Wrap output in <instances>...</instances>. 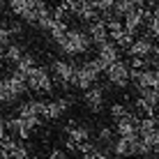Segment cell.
<instances>
[{
  "instance_id": "1",
  "label": "cell",
  "mask_w": 159,
  "mask_h": 159,
  "mask_svg": "<svg viewBox=\"0 0 159 159\" xmlns=\"http://www.w3.org/2000/svg\"><path fill=\"white\" fill-rule=\"evenodd\" d=\"M25 92H28V81H25V76L21 72L14 69L12 76L0 79V104L12 106V104L19 99V97H23Z\"/></svg>"
},
{
  "instance_id": "2",
  "label": "cell",
  "mask_w": 159,
  "mask_h": 159,
  "mask_svg": "<svg viewBox=\"0 0 159 159\" xmlns=\"http://www.w3.org/2000/svg\"><path fill=\"white\" fill-rule=\"evenodd\" d=\"M106 72V67L99 62V60H88V62L79 65V67H74V76H72V85L76 90H88V88H92L97 83V79H99V74Z\"/></svg>"
},
{
  "instance_id": "3",
  "label": "cell",
  "mask_w": 159,
  "mask_h": 159,
  "mask_svg": "<svg viewBox=\"0 0 159 159\" xmlns=\"http://www.w3.org/2000/svg\"><path fill=\"white\" fill-rule=\"evenodd\" d=\"M90 37H88V32L83 30H67V35H65V39L60 42V48H62V53H67V56H81V53H85L88 48H90Z\"/></svg>"
},
{
  "instance_id": "4",
  "label": "cell",
  "mask_w": 159,
  "mask_h": 159,
  "mask_svg": "<svg viewBox=\"0 0 159 159\" xmlns=\"http://www.w3.org/2000/svg\"><path fill=\"white\" fill-rule=\"evenodd\" d=\"M7 2H9V9H12L16 16H21L23 21H28L32 25H35V21H37V14L46 7L44 0H7Z\"/></svg>"
},
{
  "instance_id": "5",
  "label": "cell",
  "mask_w": 159,
  "mask_h": 159,
  "mask_svg": "<svg viewBox=\"0 0 159 159\" xmlns=\"http://www.w3.org/2000/svg\"><path fill=\"white\" fill-rule=\"evenodd\" d=\"M25 81H28V90L37 92V95H46V92L53 90V79L48 74V69H44V67H35L25 76Z\"/></svg>"
},
{
  "instance_id": "6",
  "label": "cell",
  "mask_w": 159,
  "mask_h": 159,
  "mask_svg": "<svg viewBox=\"0 0 159 159\" xmlns=\"http://www.w3.org/2000/svg\"><path fill=\"white\" fill-rule=\"evenodd\" d=\"M129 72H131L129 65L125 60H118L111 67H106V79H108V83H113L116 88H127L129 85Z\"/></svg>"
},
{
  "instance_id": "7",
  "label": "cell",
  "mask_w": 159,
  "mask_h": 159,
  "mask_svg": "<svg viewBox=\"0 0 159 159\" xmlns=\"http://www.w3.org/2000/svg\"><path fill=\"white\" fill-rule=\"evenodd\" d=\"M69 106H72V102H69L67 97H60V99H48V102L42 104L39 118H44V120H58Z\"/></svg>"
},
{
  "instance_id": "8",
  "label": "cell",
  "mask_w": 159,
  "mask_h": 159,
  "mask_svg": "<svg viewBox=\"0 0 159 159\" xmlns=\"http://www.w3.org/2000/svg\"><path fill=\"white\" fill-rule=\"evenodd\" d=\"M53 76H56V83L60 88H69L72 85V76H74V65L67 62V60H56L51 65Z\"/></svg>"
},
{
  "instance_id": "9",
  "label": "cell",
  "mask_w": 159,
  "mask_h": 159,
  "mask_svg": "<svg viewBox=\"0 0 159 159\" xmlns=\"http://www.w3.org/2000/svg\"><path fill=\"white\" fill-rule=\"evenodd\" d=\"M83 102H85L88 111L99 113L102 108H104V88H102V85H92V88H88Z\"/></svg>"
},
{
  "instance_id": "10",
  "label": "cell",
  "mask_w": 159,
  "mask_h": 159,
  "mask_svg": "<svg viewBox=\"0 0 159 159\" xmlns=\"http://www.w3.org/2000/svg\"><path fill=\"white\" fill-rule=\"evenodd\" d=\"M97 60H99L104 67H111L113 62H118V60H120V48H118L113 42H104V44H99Z\"/></svg>"
},
{
  "instance_id": "11",
  "label": "cell",
  "mask_w": 159,
  "mask_h": 159,
  "mask_svg": "<svg viewBox=\"0 0 159 159\" xmlns=\"http://www.w3.org/2000/svg\"><path fill=\"white\" fill-rule=\"evenodd\" d=\"M152 39H148V37H139V39H134L131 42V46L127 48V53H129V58H148V56H152Z\"/></svg>"
},
{
  "instance_id": "12",
  "label": "cell",
  "mask_w": 159,
  "mask_h": 159,
  "mask_svg": "<svg viewBox=\"0 0 159 159\" xmlns=\"http://www.w3.org/2000/svg\"><path fill=\"white\" fill-rule=\"evenodd\" d=\"M116 131H118L120 136H136V134H139V118L131 116V113H127L125 118L118 120Z\"/></svg>"
},
{
  "instance_id": "13",
  "label": "cell",
  "mask_w": 159,
  "mask_h": 159,
  "mask_svg": "<svg viewBox=\"0 0 159 159\" xmlns=\"http://www.w3.org/2000/svg\"><path fill=\"white\" fill-rule=\"evenodd\" d=\"M88 37H90V42L92 44H104V42H108V30H106V23H104L102 19H97V21H92L90 23V28H88Z\"/></svg>"
},
{
  "instance_id": "14",
  "label": "cell",
  "mask_w": 159,
  "mask_h": 159,
  "mask_svg": "<svg viewBox=\"0 0 159 159\" xmlns=\"http://www.w3.org/2000/svg\"><path fill=\"white\" fill-rule=\"evenodd\" d=\"M65 131L69 134V141L72 143H83V141H90V129L83 127V125H74V122H69L67 127H65Z\"/></svg>"
},
{
  "instance_id": "15",
  "label": "cell",
  "mask_w": 159,
  "mask_h": 159,
  "mask_svg": "<svg viewBox=\"0 0 159 159\" xmlns=\"http://www.w3.org/2000/svg\"><path fill=\"white\" fill-rule=\"evenodd\" d=\"M42 99H28L19 106V116L16 118H39V111H42Z\"/></svg>"
},
{
  "instance_id": "16",
  "label": "cell",
  "mask_w": 159,
  "mask_h": 159,
  "mask_svg": "<svg viewBox=\"0 0 159 159\" xmlns=\"http://www.w3.org/2000/svg\"><path fill=\"white\" fill-rule=\"evenodd\" d=\"M76 16H79L81 21H88V23H92V21H97V19H99V12L95 9V5H92L90 0H81Z\"/></svg>"
},
{
  "instance_id": "17",
  "label": "cell",
  "mask_w": 159,
  "mask_h": 159,
  "mask_svg": "<svg viewBox=\"0 0 159 159\" xmlns=\"http://www.w3.org/2000/svg\"><path fill=\"white\" fill-rule=\"evenodd\" d=\"M35 25H37L39 30H51V25H53V14H51V9H48V7H44L42 12L37 14Z\"/></svg>"
},
{
  "instance_id": "18",
  "label": "cell",
  "mask_w": 159,
  "mask_h": 159,
  "mask_svg": "<svg viewBox=\"0 0 159 159\" xmlns=\"http://www.w3.org/2000/svg\"><path fill=\"white\" fill-rule=\"evenodd\" d=\"M67 23H65V21H53V25H51V30H48V32H51V39L53 42H56V44H60V42H62L65 39V35H67Z\"/></svg>"
},
{
  "instance_id": "19",
  "label": "cell",
  "mask_w": 159,
  "mask_h": 159,
  "mask_svg": "<svg viewBox=\"0 0 159 159\" xmlns=\"http://www.w3.org/2000/svg\"><path fill=\"white\" fill-rule=\"evenodd\" d=\"M35 67H37V60L32 58V56H25V53H23V58L16 62V72H21L23 76H28Z\"/></svg>"
},
{
  "instance_id": "20",
  "label": "cell",
  "mask_w": 159,
  "mask_h": 159,
  "mask_svg": "<svg viewBox=\"0 0 159 159\" xmlns=\"http://www.w3.org/2000/svg\"><path fill=\"white\" fill-rule=\"evenodd\" d=\"M14 143L16 139L14 136H5V139H0V159H12V150H14Z\"/></svg>"
},
{
  "instance_id": "21",
  "label": "cell",
  "mask_w": 159,
  "mask_h": 159,
  "mask_svg": "<svg viewBox=\"0 0 159 159\" xmlns=\"http://www.w3.org/2000/svg\"><path fill=\"white\" fill-rule=\"evenodd\" d=\"M159 127L157 118H139V136H148Z\"/></svg>"
},
{
  "instance_id": "22",
  "label": "cell",
  "mask_w": 159,
  "mask_h": 159,
  "mask_svg": "<svg viewBox=\"0 0 159 159\" xmlns=\"http://www.w3.org/2000/svg\"><path fill=\"white\" fill-rule=\"evenodd\" d=\"M2 58H7L9 62H14V65H16L21 58H23V48H21L19 44H7V51L2 53Z\"/></svg>"
},
{
  "instance_id": "23",
  "label": "cell",
  "mask_w": 159,
  "mask_h": 159,
  "mask_svg": "<svg viewBox=\"0 0 159 159\" xmlns=\"http://www.w3.org/2000/svg\"><path fill=\"white\" fill-rule=\"evenodd\" d=\"M12 159H30L28 145H25L23 141H16V143H14V150H12Z\"/></svg>"
},
{
  "instance_id": "24",
  "label": "cell",
  "mask_w": 159,
  "mask_h": 159,
  "mask_svg": "<svg viewBox=\"0 0 159 159\" xmlns=\"http://www.w3.org/2000/svg\"><path fill=\"white\" fill-rule=\"evenodd\" d=\"M127 113H129V108L125 106V104H113V106H111V118H113V120L125 118Z\"/></svg>"
},
{
  "instance_id": "25",
  "label": "cell",
  "mask_w": 159,
  "mask_h": 159,
  "mask_svg": "<svg viewBox=\"0 0 159 159\" xmlns=\"http://www.w3.org/2000/svg\"><path fill=\"white\" fill-rule=\"evenodd\" d=\"M9 37H12V30H9L7 25L0 23V46H7V44H9Z\"/></svg>"
},
{
  "instance_id": "26",
  "label": "cell",
  "mask_w": 159,
  "mask_h": 159,
  "mask_svg": "<svg viewBox=\"0 0 159 159\" xmlns=\"http://www.w3.org/2000/svg\"><path fill=\"white\" fill-rule=\"evenodd\" d=\"M92 150H97V148H95V143H90V141H83V143L76 145V152H81V155H90Z\"/></svg>"
},
{
  "instance_id": "27",
  "label": "cell",
  "mask_w": 159,
  "mask_h": 159,
  "mask_svg": "<svg viewBox=\"0 0 159 159\" xmlns=\"http://www.w3.org/2000/svg\"><path fill=\"white\" fill-rule=\"evenodd\" d=\"M111 139H113V129L111 127H102L99 129V141H102V143H111Z\"/></svg>"
},
{
  "instance_id": "28",
  "label": "cell",
  "mask_w": 159,
  "mask_h": 159,
  "mask_svg": "<svg viewBox=\"0 0 159 159\" xmlns=\"http://www.w3.org/2000/svg\"><path fill=\"white\" fill-rule=\"evenodd\" d=\"M46 159H72V157H69V155H67L65 150H51V152H48V157H46Z\"/></svg>"
},
{
  "instance_id": "29",
  "label": "cell",
  "mask_w": 159,
  "mask_h": 159,
  "mask_svg": "<svg viewBox=\"0 0 159 159\" xmlns=\"http://www.w3.org/2000/svg\"><path fill=\"white\" fill-rule=\"evenodd\" d=\"M85 159H111V157H108V152H104V150H92L90 155H85Z\"/></svg>"
},
{
  "instance_id": "30",
  "label": "cell",
  "mask_w": 159,
  "mask_h": 159,
  "mask_svg": "<svg viewBox=\"0 0 159 159\" xmlns=\"http://www.w3.org/2000/svg\"><path fill=\"white\" fill-rule=\"evenodd\" d=\"M152 90L159 95V69H155V83H152Z\"/></svg>"
},
{
  "instance_id": "31",
  "label": "cell",
  "mask_w": 159,
  "mask_h": 159,
  "mask_svg": "<svg viewBox=\"0 0 159 159\" xmlns=\"http://www.w3.org/2000/svg\"><path fill=\"white\" fill-rule=\"evenodd\" d=\"M7 136V131H5V118L0 116V139H5Z\"/></svg>"
},
{
  "instance_id": "32",
  "label": "cell",
  "mask_w": 159,
  "mask_h": 159,
  "mask_svg": "<svg viewBox=\"0 0 159 159\" xmlns=\"http://www.w3.org/2000/svg\"><path fill=\"white\" fill-rule=\"evenodd\" d=\"M65 145H67V150H69V152H76V143H72L69 139H67V143H65Z\"/></svg>"
},
{
  "instance_id": "33",
  "label": "cell",
  "mask_w": 159,
  "mask_h": 159,
  "mask_svg": "<svg viewBox=\"0 0 159 159\" xmlns=\"http://www.w3.org/2000/svg\"><path fill=\"white\" fill-rule=\"evenodd\" d=\"M2 60H5V58H2V56H0V69H2Z\"/></svg>"
},
{
  "instance_id": "34",
  "label": "cell",
  "mask_w": 159,
  "mask_h": 159,
  "mask_svg": "<svg viewBox=\"0 0 159 159\" xmlns=\"http://www.w3.org/2000/svg\"><path fill=\"white\" fill-rule=\"evenodd\" d=\"M118 159H127V157H118Z\"/></svg>"
}]
</instances>
